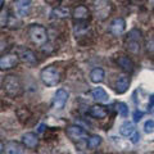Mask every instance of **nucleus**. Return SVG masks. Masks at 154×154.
Segmentation results:
<instances>
[{"label": "nucleus", "mask_w": 154, "mask_h": 154, "mask_svg": "<svg viewBox=\"0 0 154 154\" xmlns=\"http://www.w3.org/2000/svg\"><path fill=\"white\" fill-rule=\"evenodd\" d=\"M3 90L11 98H17L23 93L22 81L14 75H8L3 80Z\"/></svg>", "instance_id": "obj_1"}, {"label": "nucleus", "mask_w": 154, "mask_h": 154, "mask_svg": "<svg viewBox=\"0 0 154 154\" xmlns=\"http://www.w3.org/2000/svg\"><path fill=\"white\" fill-rule=\"evenodd\" d=\"M143 46V33L137 28H132L125 38V48L131 54H139Z\"/></svg>", "instance_id": "obj_2"}, {"label": "nucleus", "mask_w": 154, "mask_h": 154, "mask_svg": "<svg viewBox=\"0 0 154 154\" xmlns=\"http://www.w3.org/2000/svg\"><path fill=\"white\" fill-rule=\"evenodd\" d=\"M28 36H30V40L37 46H42L46 44L48 41V31L44 26L41 25H31L28 27Z\"/></svg>", "instance_id": "obj_3"}, {"label": "nucleus", "mask_w": 154, "mask_h": 154, "mask_svg": "<svg viewBox=\"0 0 154 154\" xmlns=\"http://www.w3.org/2000/svg\"><path fill=\"white\" fill-rule=\"evenodd\" d=\"M40 79L44 85L53 88V86H57L60 82V73L54 66H49V67H45L44 69H41Z\"/></svg>", "instance_id": "obj_4"}, {"label": "nucleus", "mask_w": 154, "mask_h": 154, "mask_svg": "<svg viewBox=\"0 0 154 154\" xmlns=\"http://www.w3.org/2000/svg\"><path fill=\"white\" fill-rule=\"evenodd\" d=\"M66 132H67V135H68V137L73 141H82V140H88L89 139L88 132H86L82 127L77 126V125L68 126L66 130Z\"/></svg>", "instance_id": "obj_5"}, {"label": "nucleus", "mask_w": 154, "mask_h": 154, "mask_svg": "<svg viewBox=\"0 0 154 154\" xmlns=\"http://www.w3.org/2000/svg\"><path fill=\"white\" fill-rule=\"evenodd\" d=\"M32 3L31 0H16L14 2V12H16L17 17L25 18L31 12Z\"/></svg>", "instance_id": "obj_6"}, {"label": "nucleus", "mask_w": 154, "mask_h": 154, "mask_svg": "<svg viewBox=\"0 0 154 154\" xmlns=\"http://www.w3.org/2000/svg\"><path fill=\"white\" fill-rule=\"evenodd\" d=\"M68 93L64 89H58L57 93L54 94V98H53L51 105L54 109H63L64 105L68 102Z\"/></svg>", "instance_id": "obj_7"}, {"label": "nucleus", "mask_w": 154, "mask_h": 154, "mask_svg": "<svg viewBox=\"0 0 154 154\" xmlns=\"http://www.w3.org/2000/svg\"><path fill=\"white\" fill-rule=\"evenodd\" d=\"M125 30H126V21H125L122 17L114 18L113 21L110 22V25H109V32L116 37L123 35Z\"/></svg>", "instance_id": "obj_8"}, {"label": "nucleus", "mask_w": 154, "mask_h": 154, "mask_svg": "<svg viewBox=\"0 0 154 154\" xmlns=\"http://www.w3.org/2000/svg\"><path fill=\"white\" fill-rule=\"evenodd\" d=\"M18 62H19L18 54H5L0 58V68H2V71L12 69L18 64Z\"/></svg>", "instance_id": "obj_9"}, {"label": "nucleus", "mask_w": 154, "mask_h": 154, "mask_svg": "<svg viewBox=\"0 0 154 154\" xmlns=\"http://www.w3.org/2000/svg\"><path fill=\"white\" fill-rule=\"evenodd\" d=\"M95 14L96 17H99L100 19H104L108 17V14L110 13V4L107 0H96L95 4Z\"/></svg>", "instance_id": "obj_10"}, {"label": "nucleus", "mask_w": 154, "mask_h": 154, "mask_svg": "<svg viewBox=\"0 0 154 154\" xmlns=\"http://www.w3.org/2000/svg\"><path fill=\"white\" fill-rule=\"evenodd\" d=\"M18 57L21 58L22 62H25V63L28 64V66H35L37 63L36 54L30 49H19Z\"/></svg>", "instance_id": "obj_11"}, {"label": "nucleus", "mask_w": 154, "mask_h": 154, "mask_svg": "<svg viewBox=\"0 0 154 154\" xmlns=\"http://www.w3.org/2000/svg\"><path fill=\"white\" fill-rule=\"evenodd\" d=\"M72 17H73V19L77 22L86 21V19L90 17V11L88 9V7H85V5H77L73 11H72Z\"/></svg>", "instance_id": "obj_12"}, {"label": "nucleus", "mask_w": 154, "mask_h": 154, "mask_svg": "<svg viewBox=\"0 0 154 154\" xmlns=\"http://www.w3.org/2000/svg\"><path fill=\"white\" fill-rule=\"evenodd\" d=\"M117 64L121 67L125 72H127V73H131V72H134L135 64H134V62H132L131 58L127 57V55H119L117 58Z\"/></svg>", "instance_id": "obj_13"}, {"label": "nucleus", "mask_w": 154, "mask_h": 154, "mask_svg": "<svg viewBox=\"0 0 154 154\" xmlns=\"http://www.w3.org/2000/svg\"><path fill=\"white\" fill-rule=\"evenodd\" d=\"M130 86V77L127 75H119L116 81V91L118 94H125Z\"/></svg>", "instance_id": "obj_14"}, {"label": "nucleus", "mask_w": 154, "mask_h": 154, "mask_svg": "<svg viewBox=\"0 0 154 154\" xmlns=\"http://www.w3.org/2000/svg\"><path fill=\"white\" fill-rule=\"evenodd\" d=\"M22 144L28 149H33L38 145V136L35 132H26L22 136Z\"/></svg>", "instance_id": "obj_15"}, {"label": "nucleus", "mask_w": 154, "mask_h": 154, "mask_svg": "<svg viewBox=\"0 0 154 154\" xmlns=\"http://www.w3.org/2000/svg\"><path fill=\"white\" fill-rule=\"evenodd\" d=\"M90 95L91 98H93L95 102L98 103H107L109 100V95L107 94V91H105L103 88H95L90 91Z\"/></svg>", "instance_id": "obj_16"}, {"label": "nucleus", "mask_w": 154, "mask_h": 154, "mask_svg": "<svg viewBox=\"0 0 154 154\" xmlns=\"http://www.w3.org/2000/svg\"><path fill=\"white\" fill-rule=\"evenodd\" d=\"M89 114L93 118H96V119H103L108 116V110L103 105H99V104H95L93 107H90L89 109Z\"/></svg>", "instance_id": "obj_17"}, {"label": "nucleus", "mask_w": 154, "mask_h": 154, "mask_svg": "<svg viewBox=\"0 0 154 154\" xmlns=\"http://www.w3.org/2000/svg\"><path fill=\"white\" fill-rule=\"evenodd\" d=\"M25 145L21 143H17V141H8L7 145H5V150L4 153L5 154H23L25 152Z\"/></svg>", "instance_id": "obj_18"}, {"label": "nucleus", "mask_w": 154, "mask_h": 154, "mask_svg": "<svg viewBox=\"0 0 154 154\" xmlns=\"http://www.w3.org/2000/svg\"><path fill=\"white\" fill-rule=\"evenodd\" d=\"M51 18H57V19H66V18H69L72 17V12L69 8L67 7H57L51 11L50 13Z\"/></svg>", "instance_id": "obj_19"}, {"label": "nucleus", "mask_w": 154, "mask_h": 154, "mask_svg": "<svg viewBox=\"0 0 154 154\" xmlns=\"http://www.w3.org/2000/svg\"><path fill=\"white\" fill-rule=\"evenodd\" d=\"M90 81L94 84H100L104 81V77H105V72L103 68H100V67H96V68H94L93 71L90 72Z\"/></svg>", "instance_id": "obj_20"}, {"label": "nucleus", "mask_w": 154, "mask_h": 154, "mask_svg": "<svg viewBox=\"0 0 154 154\" xmlns=\"http://www.w3.org/2000/svg\"><path fill=\"white\" fill-rule=\"evenodd\" d=\"M135 132H136V128H135L132 122L126 121V122H123L121 126H119V134H121L122 136H125V137H131Z\"/></svg>", "instance_id": "obj_21"}, {"label": "nucleus", "mask_w": 154, "mask_h": 154, "mask_svg": "<svg viewBox=\"0 0 154 154\" xmlns=\"http://www.w3.org/2000/svg\"><path fill=\"white\" fill-rule=\"evenodd\" d=\"M100 144H102V137H100L99 135H91V136H89L88 141H86V146L89 149H95V148H98Z\"/></svg>", "instance_id": "obj_22"}, {"label": "nucleus", "mask_w": 154, "mask_h": 154, "mask_svg": "<svg viewBox=\"0 0 154 154\" xmlns=\"http://www.w3.org/2000/svg\"><path fill=\"white\" fill-rule=\"evenodd\" d=\"M116 110H117V113L123 118H126L128 116V107H127L126 103L118 102L117 104H116Z\"/></svg>", "instance_id": "obj_23"}, {"label": "nucleus", "mask_w": 154, "mask_h": 154, "mask_svg": "<svg viewBox=\"0 0 154 154\" xmlns=\"http://www.w3.org/2000/svg\"><path fill=\"white\" fill-rule=\"evenodd\" d=\"M144 132L145 134H153L154 132V119H146L144 122Z\"/></svg>", "instance_id": "obj_24"}, {"label": "nucleus", "mask_w": 154, "mask_h": 154, "mask_svg": "<svg viewBox=\"0 0 154 154\" xmlns=\"http://www.w3.org/2000/svg\"><path fill=\"white\" fill-rule=\"evenodd\" d=\"M8 11L7 9H4V8H2V17H0V27L2 28H4L7 25H8Z\"/></svg>", "instance_id": "obj_25"}, {"label": "nucleus", "mask_w": 154, "mask_h": 154, "mask_svg": "<svg viewBox=\"0 0 154 154\" xmlns=\"http://www.w3.org/2000/svg\"><path fill=\"white\" fill-rule=\"evenodd\" d=\"M143 117V112H139V110H135L134 112V121L135 122H139Z\"/></svg>", "instance_id": "obj_26"}, {"label": "nucleus", "mask_w": 154, "mask_h": 154, "mask_svg": "<svg viewBox=\"0 0 154 154\" xmlns=\"http://www.w3.org/2000/svg\"><path fill=\"white\" fill-rule=\"evenodd\" d=\"M139 140H140V135H139V132L136 131V132H135L132 136H131V141H132L134 144H136V143H139Z\"/></svg>", "instance_id": "obj_27"}, {"label": "nucleus", "mask_w": 154, "mask_h": 154, "mask_svg": "<svg viewBox=\"0 0 154 154\" xmlns=\"http://www.w3.org/2000/svg\"><path fill=\"white\" fill-rule=\"evenodd\" d=\"M154 104V94L150 96V98H149V102H148V108L150 107V105H153Z\"/></svg>", "instance_id": "obj_28"}, {"label": "nucleus", "mask_w": 154, "mask_h": 154, "mask_svg": "<svg viewBox=\"0 0 154 154\" xmlns=\"http://www.w3.org/2000/svg\"><path fill=\"white\" fill-rule=\"evenodd\" d=\"M148 3H149V5H150L152 8H154V0H148Z\"/></svg>", "instance_id": "obj_29"}, {"label": "nucleus", "mask_w": 154, "mask_h": 154, "mask_svg": "<svg viewBox=\"0 0 154 154\" xmlns=\"http://www.w3.org/2000/svg\"><path fill=\"white\" fill-rule=\"evenodd\" d=\"M149 110H150V113H153V114H154V104L149 107Z\"/></svg>", "instance_id": "obj_30"}, {"label": "nucleus", "mask_w": 154, "mask_h": 154, "mask_svg": "<svg viewBox=\"0 0 154 154\" xmlns=\"http://www.w3.org/2000/svg\"><path fill=\"white\" fill-rule=\"evenodd\" d=\"M77 2H80V0H77Z\"/></svg>", "instance_id": "obj_31"}]
</instances>
